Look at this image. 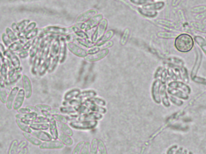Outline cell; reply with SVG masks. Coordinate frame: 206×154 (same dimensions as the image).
Here are the masks:
<instances>
[{"instance_id":"1","label":"cell","mask_w":206,"mask_h":154,"mask_svg":"<svg viewBox=\"0 0 206 154\" xmlns=\"http://www.w3.org/2000/svg\"><path fill=\"white\" fill-rule=\"evenodd\" d=\"M194 44V40L192 36L186 33L177 36L175 40V47L181 53H185L191 51Z\"/></svg>"},{"instance_id":"2","label":"cell","mask_w":206,"mask_h":154,"mask_svg":"<svg viewBox=\"0 0 206 154\" xmlns=\"http://www.w3.org/2000/svg\"><path fill=\"white\" fill-rule=\"evenodd\" d=\"M98 124V121H75L68 124L71 128L78 130H90L95 128Z\"/></svg>"},{"instance_id":"3","label":"cell","mask_w":206,"mask_h":154,"mask_svg":"<svg viewBox=\"0 0 206 154\" xmlns=\"http://www.w3.org/2000/svg\"><path fill=\"white\" fill-rule=\"evenodd\" d=\"M161 84L162 83L160 80H156L153 82L151 87V96L152 100L157 104H161L160 91Z\"/></svg>"},{"instance_id":"4","label":"cell","mask_w":206,"mask_h":154,"mask_svg":"<svg viewBox=\"0 0 206 154\" xmlns=\"http://www.w3.org/2000/svg\"><path fill=\"white\" fill-rule=\"evenodd\" d=\"M195 51H196V58H195V63L194 64L193 68L191 71V74H190L191 79L197 75L198 72L199 70V68L201 67V63H202V60H203V55H202L200 49L198 48H196Z\"/></svg>"},{"instance_id":"5","label":"cell","mask_w":206,"mask_h":154,"mask_svg":"<svg viewBox=\"0 0 206 154\" xmlns=\"http://www.w3.org/2000/svg\"><path fill=\"white\" fill-rule=\"evenodd\" d=\"M62 142L57 140H51L48 142H44L39 146L41 149H60L64 147Z\"/></svg>"},{"instance_id":"6","label":"cell","mask_w":206,"mask_h":154,"mask_svg":"<svg viewBox=\"0 0 206 154\" xmlns=\"http://www.w3.org/2000/svg\"><path fill=\"white\" fill-rule=\"evenodd\" d=\"M103 118V114H99L98 113L90 111L88 113L79 114L77 121H98Z\"/></svg>"},{"instance_id":"7","label":"cell","mask_w":206,"mask_h":154,"mask_svg":"<svg viewBox=\"0 0 206 154\" xmlns=\"http://www.w3.org/2000/svg\"><path fill=\"white\" fill-rule=\"evenodd\" d=\"M168 87L181 90L189 95L191 93V91H192L190 87L186 83H185L184 82H180V81H172L170 82L168 84Z\"/></svg>"},{"instance_id":"8","label":"cell","mask_w":206,"mask_h":154,"mask_svg":"<svg viewBox=\"0 0 206 154\" xmlns=\"http://www.w3.org/2000/svg\"><path fill=\"white\" fill-rule=\"evenodd\" d=\"M160 99L163 105L166 108L170 107V102L169 99V94L167 91V87L165 84H162L160 87Z\"/></svg>"},{"instance_id":"9","label":"cell","mask_w":206,"mask_h":154,"mask_svg":"<svg viewBox=\"0 0 206 154\" xmlns=\"http://www.w3.org/2000/svg\"><path fill=\"white\" fill-rule=\"evenodd\" d=\"M167 91L169 95L175 96L183 100H187L189 98V95L181 90L167 87Z\"/></svg>"},{"instance_id":"10","label":"cell","mask_w":206,"mask_h":154,"mask_svg":"<svg viewBox=\"0 0 206 154\" xmlns=\"http://www.w3.org/2000/svg\"><path fill=\"white\" fill-rule=\"evenodd\" d=\"M83 104L84 105H85L86 107H88L90 110V111L98 113L99 114H102L103 115L107 113V109H106L105 107L99 106L95 104H93L89 100H86Z\"/></svg>"},{"instance_id":"11","label":"cell","mask_w":206,"mask_h":154,"mask_svg":"<svg viewBox=\"0 0 206 154\" xmlns=\"http://www.w3.org/2000/svg\"><path fill=\"white\" fill-rule=\"evenodd\" d=\"M26 98L25 91L23 89H19L18 94L15 98V100L13 103V109L15 110H18L22 106V104Z\"/></svg>"},{"instance_id":"12","label":"cell","mask_w":206,"mask_h":154,"mask_svg":"<svg viewBox=\"0 0 206 154\" xmlns=\"http://www.w3.org/2000/svg\"><path fill=\"white\" fill-rule=\"evenodd\" d=\"M22 86H23V89L25 91L26 93V98L28 99L31 97L32 94V86L31 82L30 80V78L27 77V75H23L22 78Z\"/></svg>"},{"instance_id":"13","label":"cell","mask_w":206,"mask_h":154,"mask_svg":"<svg viewBox=\"0 0 206 154\" xmlns=\"http://www.w3.org/2000/svg\"><path fill=\"white\" fill-rule=\"evenodd\" d=\"M97 96V93L96 91L93 90H86V91H81L80 94L78 95V99L81 100L83 103L86 100H90Z\"/></svg>"},{"instance_id":"14","label":"cell","mask_w":206,"mask_h":154,"mask_svg":"<svg viewBox=\"0 0 206 154\" xmlns=\"http://www.w3.org/2000/svg\"><path fill=\"white\" fill-rule=\"evenodd\" d=\"M49 129L50 132V135L52 137L53 140H57L59 136V128L57 127V122L54 118H51L49 122Z\"/></svg>"},{"instance_id":"15","label":"cell","mask_w":206,"mask_h":154,"mask_svg":"<svg viewBox=\"0 0 206 154\" xmlns=\"http://www.w3.org/2000/svg\"><path fill=\"white\" fill-rule=\"evenodd\" d=\"M19 91V87H15L9 93L8 97H7V100L6 103L7 109H9V110H12L13 109V103H14L15 98H16V96L18 94Z\"/></svg>"},{"instance_id":"16","label":"cell","mask_w":206,"mask_h":154,"mask_svg":"<svg viewBox=\"0 0 206 154\" xmlns=\"http://www.w3.org/2000/svg\"><path fill=\"white\" fill-rule=\"evenodd\" d=\"M31 134L33 136L36 137V138H37L40 140L43 141V142H48V141H51V140H53L51 136L44 131H32Z\"/></svg>"},{"instance_id":"17","label":"cell","mask_w":206,"mask_h":154,"mask_svg":"<svg viewBox=\"0 0 206 154\" xmlns=\"http://www.w3.org/2000/svg\"><path fill=\"white\" fill-rule=\"evenodd\" d=\"M57 127L59 130H60V132L63 133L65 134L67 136L72 137L73 136V131L72 130L71 128L69 125H68L66 123H63V122H56Z\"/></svg>"},{"instance_id":"18","label":"cell","mask_w":206,"mask_h":154,"mask_svg":"<svg viewBox=\"0 0 206 154\" xmlns=\"http://www.w3.org/2000/svg\"><path fill=\"white\" fill-rule=\"evenodd\" d=\"M108 49H104L103 51H99V53H97L95 54L90 55H89L86 59L88 61H90V62H95V61H97L99 60L102 59L103 58H104L106 55L108 54Z\"/></svg>"},{"instance_id":"19","label":"cell","mask_w":206,"mask_h":154,"mask_svg":"<svg viewBox=\"0 0 206 154\" xmlns=\"http://www.w3.org/2000/svg\"><path fill=\"white\" fill-rule=\"evenodd\" d=\"M69 49H70V51L72 52L74 54L77 55V56L79 57H85L86 55V53L84 50H83V49H81L80 47H79L78 46L73 44H69Z\"/></svg>"},{"instance_id":"20","label":"cell","mask_w":206,"mask_h":154,"mask_svg":"<svg viewBox=\"0 0 206 154\" xmlns=\"http://www.w3.org/2000/svg\"><path fill=\"white\" fill-rule=\"evenodd\" d=\"M81 91L78 89H74L68 91L64 95V100H71L77 98L78 95L80 94Z\"/></svg>"},{"instance_id":"21","label":"cell","mask_w":206,"mask_h":154,"mask_svg":"<svg viewBox=\"0 0 206 154\" xmlns=\"http://www.w3.org/2000/svg\"><path fill=\"white\" fill-rule=\"evenodd\" d=\"M58 139H59V140L62 142L63 145L68 146H71L74 143V141H73L71 137L67 136L62 132H60V133L59 134Z\"/></svg>"},{"instance_id":"22","label":"cell","mask_w":206,"mask_h":154,"mask_svg":"<svg viewBox=\"0 0 206 154\" xmlns=\"http://www.w3.org/2000/svg\"><path fill=\"white\" fill-rule=\"evenodd\" d=\"M23 136L27 139V140L31 143L32 145L35 146H40L42 144V141L36 138V137L33 136L32 134L27 133H23Z\"/></svg>"},{"instance_id":"23","label":"cell","mask_w":206,"mask_h":154,"mask_svg":"<svg viewBox=\"0 0 206 154\" xmlns=\"http://www.w3.org/2000/svg\"><path fill=\"white\" fill-rule=\"evenodd\" d=\"M60 113L64 115H72L78 114L74 107L71 106H62L59 109Z\"/></svg>"},{"instance_id":"24","label":"cell","mask_w":206,"mask_h":154,"mask_svg":"<svg viewBox=\"0 0 206 154\" xmlns=\"http://www.w3.org/2000/svg\"><path fill=\"white\" fill-rule=\"evenodd\" d=\"M29 126L35 131H46L49 129V124L32 123Z\"/></svg>"},{"instance_id":"25","label":"cell","mask_w":206,"mask_h":154,"mask_svg":"<svg viewBox=\"0 0 206 154\" xmlns=\"http://www.w3.org/2000/svg\"><path fill=\"white\" fill-rule=\"evenodd\" d=\"M106 27H107V21L104 20L101 22V23L99 26L97 31V33L95 34V39L94 40L97 39L99 37H101L103 35V34L104 33V31L106 28Z\"/></svg>"},{"instance_id":"26","label":"cell","mask_w":206,"mask_h":154,"mask_svg":"<svg viewBox=\"0 0 206 154\" xmlns=\"http://www.w3.org/2000/svg\"><path fill=\"white\" fill-rule=\"evenodd\" d=\"M195 41L197 43L198 45L200 46L203 52L206 55V40L203 37L197 36L194 37Z\"/></svg>"},{"instance_id":"27","label":"cell","mask_w":206,"mask_h":154,"mask_svg":"<svg viewBox=\"0 0 206 154\" xmlns=\"http://www.w3.org/2000/svg\"><path fill=\"white\" fill-rule=\"evenodd\" d=\"M16 123L18 125V127L24 132V133H30L31 134L32 133V129L30 128V127L28 125H26L25 124H24L23 122H22L19 119H17L16 120Z\"/></svg>"},{"instance_id":"28","label":"cell","mask_w":206,"mask_h":154,"mask_svg":"<svg viewBox=\"0 0 206 154\" xmlns=\"http://www.w3.org/2000/svg\"><path fill=\"white\" fill-rule=\"evenodd\" d=\"M74 108L79 114H86L90 111L89 108L88 107H86L85 105H84L83 104L78 105L74 107Z\"/></svg>"},{"instance_id":"29","label":"cell","mask_w":206,"mask_h":154,"mask_svg":"<svg viewBox=\"0 0 206 154\" xmlns=\"http://www.w3.org/2000/svg\"><path fill=\"white\" fill-rule=\"evenodd\" d=\"M165 4L163 2H157L155 4H149L147 6H145L143 7L144 9H146V10H159L161 9L164 6Z\"/></svg>"},{"instance_id":"30","label":"cell","mask_w":206,"mask_h":154,"mask_svg":"<svg viewBox=\"0 0 206 154\" xmlns=\"http://www.w3.org/2000/svg\"><path fill=\"white\" fill-rule=\"evenodd\" d=\"M101 18H102V15L96 16L93 18L89 22H88V23L86 24V28L87 29H90L91 28L95 27L96 25H97V24L98 23Z\"/></svg>"},{"instance_id":"31","label":"cell","mask_w":206,"mask_h":154,"mask_svg":"<svg viewBox=\"0 0 206 154\" xmlns=\"http://www.w3.org/2000/svg\"><path fill=\"white\" fill-rule=\"evenodd\" d=\"M4 87V86H0V100L2 103L6 104L9 95Z\"/></svg>"},{"instance_id":"32","label":"cell","mask_w":206,"mask_h":154,"mask_svg":"<svg viewBox=\"0 0 206 154\" xmlns=\"http://www.w3.org/2000/svg\"><path fill=\"white\" fill-rule=\"evenodd\" d=\"M191 26L195 30H197L198 31L206 33V24L194 22L191 23Z\"/></svg>"},{"instance_id":"33","label":"cell","mask_w":206,"mask_h":154,"mask_svg":"<svg viewBox=\"0 0 206 154\" xmlns=\"http://www.w3.org/2000/svg\"><path fill=\"white\" fill-rule=\"evenodd\" d=\"M89 100L93 104H95L99 105V106H101V107H105L107 105V102L106 101V100H104V99L101 98H99V97L95 96L93 98L90 99Z\"/></svg>"},{"instance_id":"34","label":"cell","mask_w":206,"mask_h":154,"mask_svg":"<svg viewBox=\"0 0 206 154\" xmlns=\"http://www.w3.org/2000/svg\"><path fill=\"white\" fill-rule=\"evenodd\" d=\"M52 118H54L56 122L68 124V119H67V118H66V115L60 114V113H57V114H52Z\"/></svg>"},{"instance_id":"35","label":"cell","mask_w":206,"mask_h":154,"mask_svg":"<svg viewBox=\"0 0 206 154\" xmlns=\"http://www.w3.org/2000/svg\"><path fill=\"white\" fill-rule=\"evenodd\" d=\"M169 99L170 103L177 107H181L184 104V101L183 100H180L175 96L169 95Z\"/></svg>"},{"instance_id":"36","label":"cell","mask_w":206,"mask_h":154,"mask_svg":"<svg viewBox=\"0 0 206 154\" xmlns=\"http://www.w3.org/2000/svg\"><path fill=\"white\" fill-rule=\"evenodd\" d=\"M188 72L187 69L184 66L180 68V73H181V77H182L181 79L185 83H187L189 82Z\"/></svg>"},{"instance_id":"37","label":"cell","mask_w":206,"mask_h":154,"mask_svg":"<svg viewBox=\"0 0 206 154\" xmlns=\"http://www.w3.org/2000/svg\"><path fill=\"white\" fill-rule=\"evenodd\" d=\"M95 13H96V12L93 11V10H90V11H88V12H86L84 14L81 15L80 17H79L78 21H86L88 19L90 18L93 15H94V14H95Z\"/></svg>"},{"instance_id":"38","label":"cell","mask_w":206,"mask_h":154,"mask_svg":"<svg viewBox=\"0 0 206 154\" xmlns=\"http://www.w3.org/2000/svg\"><path fill=\"white\" fill-rule=\"evenodd\" d=\"M20 77H21L20 71H16V72H14V73L11 77H9V79H8V80L7 81V82L9 84H12V83L17 82L18 79L20 78Z\"/></svg>"},{"instance_id":"39","label":"cell","mask_w":206,"mask_h":154,"mask_svg":"<svg viewBox=\"0 0 206 154\" xmlns=\"http://www.w3.org/2000/svg\"><path fill=\"white\" fill-rule=\"evenodd\" d=\"M18 141L17 140L13 141L9 147V154H15L18 149Z\"/></svg>"},{"instance_id":"40","label":"cell","mask_w":206,"mask_h":154,"mask_svg":"<svg viewBox=\"0 0 206 154\" xmlns=\"http://www.w3.org/2000/svg\"><path fill=\"white\" fill-rule=\"evenodd\" d=\"M158 36L165 38V39H173L177 37V36L175 33H166V32H160L158 33Z\"/></svg>"},{"instance_id":"41","label":"cell","mask_w":206,"mask_h":154,"mask_svg":"<svg viewBox=\"0 0 206 154\" xmlns=\"http://www.w3.org/2000/svg\"><path fill=\"white\" fill-rule=\"evenodd\" d=\"M84 142L81 141L79 142L76 146H75V147L74 148L72 152V154H80L81 152V150L83 146V145L84 144Z\"/></svg>"},{"instance_id":"42","label":"cell","mask_w":206,"mask_h":154,"mask_svg":"<svg viewBox=\"0 0 206 154\" xmlns=\"http://www.w3.org/2000/svg\"><path fill=\"white\" fill-rule=\"evenodd\" d=\"M50 119L46 118L44 116H39L36 119V120L33 122V123L37 124H49Z\"/></svg>"},{"instance_id":"43","label":"cell","mask_w":206,"mask_h":154,"mask_svg":"<svg viewBox=\"0 0 206 154\" xmlns=\"http://www.w3.org/2000/svg\"><path fill=\"white\" fill-rule=\"evenodd\" d=\"M192 80L195 83L206 86V78H205L199 77V76L197 75V76L194 77L193 78H192Z\"/></svg>"},{"instance_id":"44","label":"cell","mask_w":206,"mask_h":154,"mask_svg":"<svg viewBox=\"0 0 206 154\" xmlns=\"http://www.w3.org/2000/svg\"><path fill=\"white\" fill-rule=\"evenodd\" d=\"M36 107V108L38 109L40 112L41 111H51V110H52V108L51 107V106L48 105H46V104H37L35 105Z\"/></svg>"},{"instance_id":"45","label":"cell","mask_w":206,"mask_h":154,"mask_svg":"<svg viewBox=\"0 0 206 154\" xmlns=\"http://www.w3.org/2000/svg\"><path fill=\"white\" fill-rule=\"evenodd\" d=\"M10 60H11V62L13 64V65L14 66V67L15 68H19V60H18V58L13 54L10 55Z\"/></svg>"},{"instance_id":"46","label":"cell","mask_w":206,"mask_h":154,"mask_svg":"<svg viewBox=\"0 0 206 154\" xmlns=\"http://www.w3.org/2000/svg\"><path fill=\"white\" fill-rule=\"evenodd\" d=\"M80 154H90V143L89 142L84 143Z\"/></svg>"},{"instance_id":"47","label":"cell","mask_w":206,"mask_h":154,"mask_svg":"<svg viewBox=\"0 0 206 154\" xmlns=\"http://www.w3.org/2000/svg\"><path fill=\"white\" fill-rule=\"evenodd\" d=\"M112 35H113V32H112V31H108V33L105 35V36H104V37L99 41L98 42V45L103 44V43H104V42H105L106 41L108 40V39H109L112 37Z\"/></svg>"},{"instance_id":"48","label":"cell","mask_w":206,"mask_h":154,"mask_svg":"<svg viewBox=\"0 0 206 154\" xmlns=\"http://www.w3.org/2000/svg\"><path fill=\"white\" fill-rule=\"evenodd\" d=\"M206 10V6H197V7H195L192 9V12L193 13H201L203 12Z\"/></svg>"},{"instance_id":"49","label":"cell","mask_w":206,"mask_h":154,"mask_svg":"<svg viewBox=\"0 0 206 154\" xmlns=\"http://www.w3.org/2000/svg\"><path fill=\"white\" fill-rule=\"evenodd\" d=\"M0 71H1V75L2 77L4 78H6L7 75V67L6 64H4L1 66Z\"/></svg>"},{"instance_id":"50","label":"cell","mask_w":206,"mask_h":154,"mask_svg":"<svg viewBox=\"0 0 206 154\" xmlns=\"http://www.w3.org/2000/svg\"><path fill=\"white\" fill-rule=\"evenodd\" d=\"M179 146L177 145H172L167 150L165 154H174L175 151L178 149Z\"/></svg>"},{"instance_id":"51","label":"cell","mask_w":206,"mask_h":154,"mask_svg":"<svg viewBox=\"0 0 206 154\" xmlns=\"http://www.w3.org/2000/svg\"><path fill=\"white\" fill-rule=\"evenodd\" d=\"M141 13L143 15H146V16H150V17H154V16H155L157 15V13L156 12H148L146 10H142V12Z\"/></svg>"},{"instance_id":"52","label":"cell","mask_w":206,"mask_h":154,"mask_svg":"<svg viewBox=\"0 0 206 154\" xmlns=\"http://www.w3.org/2000/svg\"><path fill=\"white\" fill-rule=\"evenodd\" d=\"M17 111H18V113L21 114H26L31 112V111L28 108H27V107L25 108H20Z\"/></svg>"},{"instance_id":"53","label":"cell","mask_w":206,"mask_h":154,"mask_svg":"<svg viewBox=\"0 0 206 154\" xmlns=\"http://www.w3.org/2000/svg\"><path fill=\"white\" fill-rule=\"evenodd\" d=\"M206 17V11H204L203 12H202V13H200L199 15H198L197 16L195 17V18L198 19V20H201L203 19L204 18Z\"/></svg>"},{"instance_id":"54","label":"cell","mask_w":206,"mask_h":154,"mask_svg":"<svg viewBox=\"0 0 206 154\" xmlns=\"http://www.w3.org/2000/svg\"><path fill=\"white\" fill-rule=\"evenodd\" d=\"M27 108H28V109H30L31 111V112H35V113H39V110H38V109H37L36 108V106H32V105H28V106H27Z\"/></svg>"},{"instance_id":"55","label":"cell","mask_w":206,"mask_h":154,"mask_svg":"<svg viewBox=\"0 0 206 154\" xmlns=\"http://www.w3.org/2000/svg\"><path fill=\"white\" fill-rule=\"evenodd\" d=\"M128 33L127 32V30L126 31H125L123 36L122 37V40H121V44L122 45V44H125V43L126 42V39L125 38H126V39H127V37H128Z\"/></svg>"},{"instance_id":"56","label":"cell","mask_w":206,"mask_h":154,"mask_svg":"<svg viewBox=\"0 0 206 154\" xmlns=\"http://www.w3.org/2000/svg\"><path fill=\"white\" fill-rule=\"evenodd\" d=\"M28 152V150L27 147H22L21 151L18 152V154H27Z\"/></svg>"},{"instance_id":"57","label":"cell","mask_w":206,"mask_h":154,"mask_svg":"<svg viewBox=\"0 0 206 154\" xmlns=\"http://www.w3.org/2000/svg\"><path fill=\"white\" fill-rule=\"evenodd\" d=\"M132 1L134 3L138 4H143L146 2V0H132Z\"/></svg>"},{"instance_id":"58","label":"cell","mask_w":206,"mask_h":154,"mask_svg":"<svg viewBox=\"0 0 206 154\" xmlns=\"http://www.w3.org/2000/svg\"><path fill=\"white\" fill-rule=\"evenodd\" d=\"M183 149H184V148L183 147H178V149L175 151L174 154H182L183 151Z\"/></svg>"},{"instance_id":"59","label":"cell","mask_w":206,"mask_h":154,"mask_svg":"<svg viewBox=\"0 0 206 154\" xmlns=\"http://www.w3.org/2000/svg\"><path fill=\"white\" fill-rule=\"evenodd\" d=\"M181 0H172V6H176L180 3Z\"/></svg>"},{"instance_id":"60","label":"cell","mask_w":206,"mask_h":154,"mask_svg":"<svg viewBox=\"0 0 206 154\" xmlns=\"http://www.w3.org/2000/svg\"><path fill=\"white\" fill-rule=\"evenodd\" d=\"M188 150L187 149H183V153L182 154H188Z\"/></svg>"},{"instance_id":"61","label":"cell","mask_w":206,"mask_h":154,"mask_svg":"<svg viewBox=\"0 0 206 154\" xmlns=\"http://www.w3.org/2000/svg\"><path fill=\"white\" fill-rule=\"evenodd\" d=\"M188 154H194V152L192 151H189Z\"/></svg>"},{"instance_id":"62","label":"cell","mask_w":206,"mask_h":154,"mask_svg":"<svg viewBox=\"0 0 206 154\" xmlns=\"http://www.w3.org/2000/svg\"><path fill=\"white\" fill-rule=\"evenodd\" d=\"M1 63H0V69H1Z\"/></svg>"},{"instance_id":"63","label":"cell","mask_w":206,"mask_h":154,"mask_svg":"<svg viewBox=\"0 0 206 154\" xmlns=\"http://www.w3.org/2000/svg\"></svg>"},{"instance_id":"64","label":"cell","mask_w":206,"mask_h":154,"mask_svg":"<svg viewBox=\"0 0 206 154\" xmlns=\"http://www.w3.org/2000/svg\"></svg>"}]
</instances>
